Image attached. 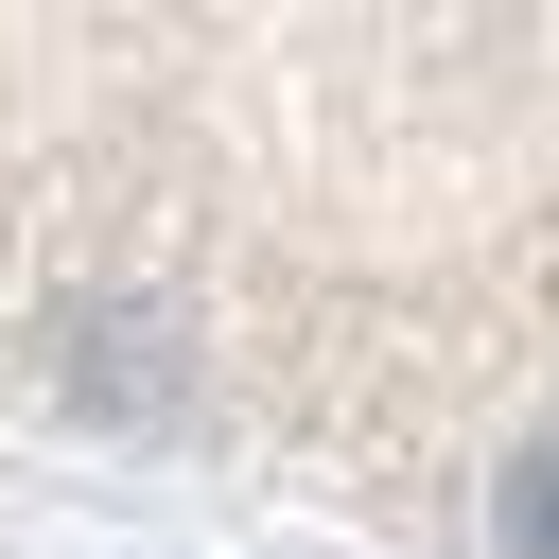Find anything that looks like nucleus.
<instances>
[{
    "label": "nucleus",
    "instance_id": "1",
    "mask_svg": "<svg viewBox=\"0 0 559 559\" xmlns=\"http://www.w3.org/2000/svg\"><path fill=\"white\" fill-rule=\"evenodd\" d=\"M472 524L559 559V0H472Z\"/></svg>",
    "mask_w": 559,
    "mask_h": 559
}]
</instances>
